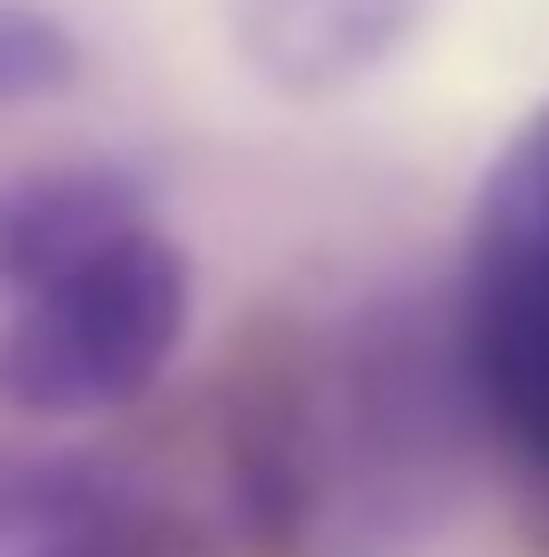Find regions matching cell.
Segmentation results:
<instances>
[{"label":"cell","instance_id":"52a82bcc","mask_svg":"<svg viewBox=\"0 0 549 557\" xmlns=\"http://www.w3.org/2000/svg\"><path fill=\"white\" fill-rule=\"evenodd\" d=\"M16 557H195V533H186L162 502L113 485L105 509L89 517L73 542H57V549H16Z\"/></svg>","mask_w":549,"mask_h":557},{"label":"cell","instance_id":"6da1fadb","mask_svg":"<svg viewBox=\"0 0 549 557\" xmlns=\"http://www.w3.org/2000/svg\"><path fill=\"white\" fill-rule=\"evenodd\" d=\"M469 436L445 307L380 292L267 323L219 405L226 533L251 557H404L445 517Z\"/></svg>","mask_w":549,"mask_h":557},{"label":"cell","instance_id":"5b68a950","mask_svg":"<svg viewBox=\"0 0 549 557\" xmlns=\"http://www.w3.org/2000/svg\"><path fill=\"white\" fill-rule=\"evenodd\" d=\"M154 219L146 186L113 162H49L0 186V299L65 275L73 259L105 251L113 235Z\"/></svg>","mask_w":549,"mask_h":557},{"label":"cell","instance_id":"7a4b0ae2","mask_svg":"<svg viewBox=\"0 0 549 557\" xmlns=\"http://www.w3.org/2000/svg\"><path fill=\"white\" fill-rule=\"evenodd\" d=\"M445 315L477 436L509 460L534 542L549 549V98L485 170Z\"/></svg>","mask_w":549,"mask_h":557},{"label":"cell","instance_id":"277c9868","mask_svg":"<svg viewBox=\"0 0 549 557\" xmlns=\"http://www.w3.org/2000/svg\"><path fill=\"white\" fill-rule=\"evenodd\" d=\"M445 0H226L242 73L291 106H324L388 73Z\"/></svg>","mask_w":549,"mask_h":557},{"label":"cell","instance_id":"3957f363","mask_svg":"<svg viewBox=\"0 0 549 557\" xmlns=\"http://www.w3.org/2000/svg\"><path fill=\"white\" fill-rule=\"evenodd\" d=\"M195 323V259L170 226H129L0 315V412L65 429L129 412L178 363Z\"/></svg>","mask_w":549,"mask_h":557},{"label":"cell","instance_id":"8992f818","mask_svg":"<svg viewBox=\"0 0 549 557\" xmlns=\"http://www.w3.org/2000/svg\"><path fill=\"white\" fill-rule=\"evenodd\" d=\"M82 82V33L41 0H0V113L49 106Z\"/></svg>","mask_w":549,"mask_h":557}]
</instances>
